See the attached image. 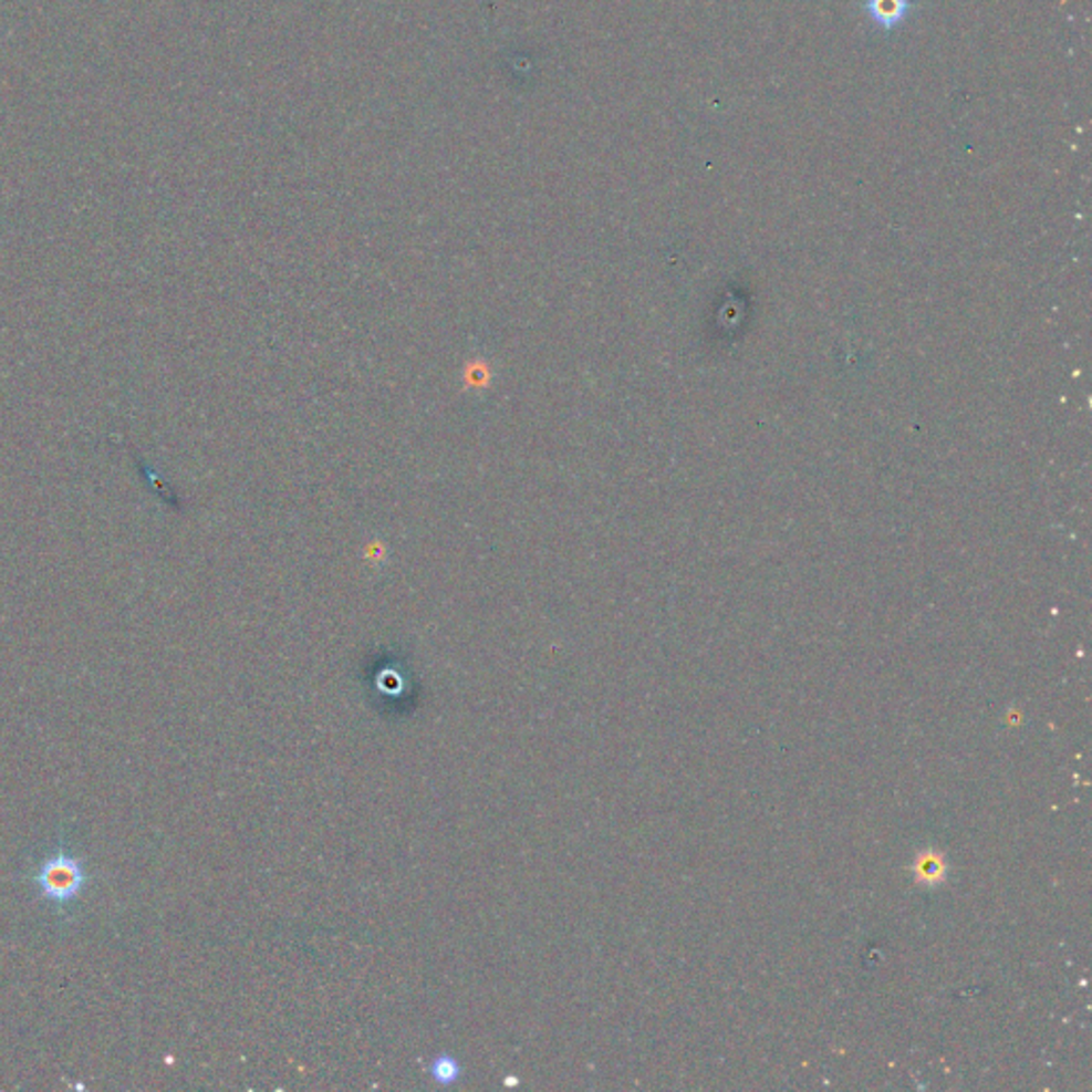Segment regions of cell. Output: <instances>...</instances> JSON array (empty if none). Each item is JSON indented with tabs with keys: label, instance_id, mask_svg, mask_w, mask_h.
Instances as JSON below:
<instances>
[{
	"label": "cell",
	"instance_id": "obj_3",
	"mask_svg": "<svg viewBox=\"0 0 1092 1092\" xmlns=\"http://www.w3.org/2000/svg\"><path fill=\"white\" fill-rule=\"evenodd\" d=\"M459 1073V1067L448 1059V1057H443V1059H436L434 1061V1078L440 1082V1084H450Z\"/></svg>",
	"mask_w": 1092,
	"mask_h": 1092
},
{
	"label": "cell",
	"instance_id": "obj_1",
	"mask_svg": "<svg viewBox=\"0 0 1092 1092\" xmlns=\"http://www.w3.org/2000/svg\"><path fill=\"white\" fill-rule=\"evenodd\" d=\"M37 886L41 890V896L52 903H69L77 898L86 886V871L82 860L69 854L48 857L45 864L39 869Z\"/></svg>",
	"mask_w": 1092,
	"mask_h": 1092
},
{
	"label": "cell",
	"instance_id": "obj_2",
	"mask_svg": "<svg viewBox=\"0 0 1092 1092\" xmlns=\"http://www.w3.org/2000/svg\"><path fill=\"white\" fill-rule=\"evenodd\" d=\"M864 11L880 29L894 30L912 13V0H864Z\"/></svg>",
	"mask_w": 1092,
	"mask_h": 1092
}]
</instances>
